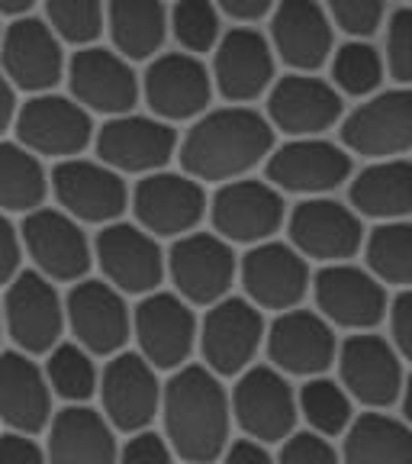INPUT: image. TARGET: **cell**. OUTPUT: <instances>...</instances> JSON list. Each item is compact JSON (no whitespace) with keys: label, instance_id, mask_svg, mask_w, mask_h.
<instances>
[{"label":"cell","instance_id":"1","mask_svg":"<svg viewBox=\"0 0 412 464\" xmlns=\"http://www.w3.org/2000/svg\"><path fill=\"white\" fill-rule=\"evenodd\" d=\"M274 152V126L258 110L232 103V107L200 113L187 136L177 142V159L196 181L225 184L245 178L252 168L268 161Z\"/></svg>","mask_w":412,"mask_h":464},{"label":"cell","instance_id":"2","mask_svg":"<svg viewBox=\"0 0 412 464\" xmlns=\"http://www.w3.org/2000/svg\"><path fill=\"white\" fill-rule=\"evenodd\" d=\"M161 420L174 455L184 461H216L229 449L232 397L206 364H181L161 387Z\"/></svg>","mask_w":412,"mask_h":464},{"label":"cell","instance_id":"3","mask_svg":"<svg viewBox=\"0 0 412 464\" xmlns=\"http://www.w3.org/2000/svg\"><path fill=\"white\" fill-rule=\"evenodd\" d=\"M168 275L187 304L213 306L229 297L232 281L239 275V258L232 242L219 232H184L168 252Z\"/></svg>","mask_w":412,"mask_h":464},{"label":"cell","instance_id":"4","mask_svg":"<svg viewBox=\"0 0 412 464\" xmlns=\"http://www.w3.org/2000/svg\"><path fill=\"white\" fill-rule=\"evenodd\" d=\"M14 130L29 152L45 159H74L94 139L91 110L81 107L74 97L52 94V91L33 94L16 110Z\"/></svg>","mask_w":412,"mask_h":464},{"label":"cell","instance_id":"5","mask_svg":"<svg viewBox=\"0 0 412 464\" xmlns=\"http://www.w3.org/2000/svg\"><path fill=\"white\" fill-rule=\"evenodd\" d=\"M49 188L58 207L72 213L81 223H113L129 207V188L123 174L103 161L87 159H58L49 174Z\"/></svg>","mask_w":412,"mask_h":464},{"label":"cell","instance_id":"6","mask_svg":"<svg viewBox=\"0 0 412 464\" xmlns=\"http://www.w3.org/2000/svg\"><path fill=\"white\" fill-rule=\"evenodd\" d=\"M206 194L200 181L187 171H149L132 190V213L139 226L158 239H177L184 232H194L206 217Z\"/></svg>","mask_w":412,"mask_h":464},{"label":"cell","instance_id":"7","mask_svg":"<svg viewBox=\"0 0 412 464\" xmlns=\"http://www.w3.org/2000/svg\"><path fill=\"white\" fill-rule=\"evenodd\" d=\"M4 326L26 355H45L65 329V304L52 277L43 271H20L4 294Z\"/></svg>","mask_w":412,"mask_h":464},{"label":"cell","instance_id":"8","mask_svg":"<svg viewBox=\"0 0 412 464\" xmlns=\"http://www.w3.org/2000/svg\"><path fill=\"white\" fill-rule=\"evenodd\" d=\"M341 145L361 159H399L412 149V84L358 103L341 120Z\"/></svg>","mask_w":412,"mask_h":464},{"label":"cell","instance_id":"9","mask_svg":"<svg viewBox=\"0 0 412 464\" xmlns=\"http://www.w3.org/2000/svg\"><path fill=\"white\" fill-rule=\"evenodd\" d=\"M297 416L300 400L283 371L252 368V364L242 371L239 384L232 387V420L239 422L242 432L264 445H274L297 429Z\"/></svg>","mask_w":412,"mask_h":464},{"label":"cell","instance_id":"10","mask_svg":"<svg viewBox=\"0 0 412 464\" xmlns=\"http://www.w3.org/2000/svg\"><path fill=\"white\" fill-rule=\"evenodd\" d=\"M290 246L312 261H348L364 246L361 213L355 207L332 200L329 194L306 197L287 217Z\"/></svg>","mask_w":412,"mask_h":464},{"label":"cell","instance_id":"11","mask_svg":"<svg viewBox=\"0 0 412 464\" xmlns=\"http://www.w3.org/2000/svg\"><path fill=\"white\" fill-rule=\"evenodd\" d=\"M97 159L120 174H149L177 155V132L161 116L120 113L94 132Z\"/></svg>","mask_w":412,"mask_h":464},{"label":"cell","instance_id":"12","mask_svg":"<svg viewBox=\"0 0 412 464\" xmlns=\"http://www.w3.org/2000/svg\"><path fill=\"white\" fill-rule=\"evenodd\" d=\"M351 178V152L319 136H293L268 155V181L283 194H332Z\"/></svg>","mask_w":412,"mask_h":464},{"label":"cell","instance_id":"13","mask_svg":"<svg viewBox=\"0 0 412 464\" xmlns=\"http://www.w3.org/2000/svg\"><path fill=\"white\" fill-rule=\"evenodd\" d=\"M132 333H136L139 352L158 371H174L187 364L200 329L190 304L181 294H142L139 306L132 310Z\"/></svg>","mask_w":412,"mask_h":464},{"label":"cell","instance_id":"14","mask_svg":"<svg viewBox=\"0 0 412 464\" xmlns=\"http://www.w3.org/2000/svg\"><path fill=\"white\" fill-rule=\"evenodd\" d=\"M20 239L33 265L52 281H81L91 271L94 248L81 229V219L72 213L49 207L29 210L20 226Z\"/></svg>","mask_w":412,"mask_h":464},{"label":"cell","instance_id":"15","mask_svg":"<svg viewBox=\"0 0 412 464\" xmlns=\"http://www.w3.org/2000/svg\"><path fill=\"white\" fill-rule=\"evenodd\" d=\"M94 258L103 277L123 294H152L168 271L158 236L132 223H107L94 239Z\"/></svg>","mask_w":412,"mask_h":464},{"label":"cell","instance_id":"16","mask_svg":"<svg viewBox=\"0 0 412 464\" xmlns=\"http://www.w3.org/2000/svg\"><path fill=\"white\" fill-rule=\"evenodd\" d=\"M0 68L10 78V84L26 94L52 91L65 78L62 36L39 16H16L0 39Z\"/></svg>","mask_w":412,"mask_h":464},{"label":"cell","instance_id":"17","mask_svg":"<svg viewBox=\"0 0 412 464\" xmlns=\"http://www.w3.org/2000/svg\"><path fill=\"white\" fill-rule=\"evenodd\" d=\"M264 333L268 329H264L261 306H254L248 297L216 300L200 323L203 362L216 374H242L258 355Z\"/></svg>","mask_w":412,"mask_h":464},{"label":"cell","instance_id":"18","mask_svg":"<svg viewBox=\"0 0 412 464\" xmlns=\"http://www.w3.org/2000/svg\"><path fill=\"white\" fill-rule=\"evenodd\" d=\"M264 342H268L271 364L293 377L326 374L339 358L332 323L322 313L300 310V306L277 313V319L264 333Z\"/></svg>","mask_w":412,"mask_h":464},{"label":"cell","instance_id":"19","mask_svg":"<svg viewBox=\"0 0 412 464\" xmlns=\"http://www.w3.org/2000/svg\"><path fill=\"white\" fill-rule=\"evenodd\" d=\"M210 219L213 229L229 242L242 246L264 242L287 219L283 190H277L271 181H252V178L225 181L210 200Z\"/></svg>","mask_w":412,"mask_h":464},{"label":"cell","instance_id":"20","mask_svg":"<svg viewBox=\"0 0 412 464\" xmlns=\"http://www.w3.org/2000/svg\"><path fill=\"white\" fill-rule=\"evenodd\" d=\"M312 297L319 313L341 329H374L387 316V290L374 271H361L348 261H332L312 277Z\"/></svg>","mask_w":412,"mask_h":464},{"label":"cell","instance_id":"21","mask_svg":"<svg viewBox=\"0 0 412 464\" xmlns=\"http://www.w3.org/2000/svg\"><path fill=\"white\" fill-rule=\"evenodd\" d=\"M103 413L120 432H139L152 426L161 413V384L155 368L142 352H116L101 374Z\"/></svg>","mask_w":412,"mask_h":464},{"label":"cell","instance_id":"22","mask_svg":"<svg viewBox=\"0 0 412 464\" xmlns=\"http://www.w3.org/2000/svg\"><path fill=\"white\" fill-rule=\"evenodd\" d=\"M335 364H339L345 391L370 410H384V406L397 403L403 393L406 377L397 345L387 342L384 335H374L370 329L341 342Z\"/></svg>","mask_w":412,"mask_h":464},{"label":"cell","instance_id":"23","mask_svg":"<svg viewBox=\"0 0 412 464\" xmlns=\"http://www.w3.org/2000/svg\"><path fill=\"white\" fill-rule=\"evenodd\" d=\"M239 277L248 300L261 310H290L310 294L306 255L283 242H254L239 261Z\"/></svg>","mask_w":412,"mask_h":464},{"label":"cell","instance_id":"24","mask_svg":"<svg viewBox=\"0 0 412 464\" xmlns=\"http://www.w3.org/2000/svg\"><path fill=\"white\" fill-rule=\"evenodd\" d=\"M65 319L74 339L91 355H116L123 352L132 333L129 306L123 300V290L110 281H74L65 297Z\"/></svg>","mask_w":412,"mask_h":464},{"label":"cell","instance_id":"25","mask_svg":"<svg viewBox=\"0 0 412 464\" xmlns=\"http://www.w3.org/2000/svg\"><path fill=\"white\" fill-rule=\"evenodd\" d=\"M142 94L149 110L168 123L194 120L210 107L213 72H206L194 52H168L145 68Z\"/></svg>","mask_w":412,"mask_h":464},{"label":"cell","instance_id":"26","mask_svg":"<svg viewBox=\"0 0 412 464\" xmlns=\"http://www.w3.org/2000/svg\"><path fill=\"white\" fill-rule=\"evenodd\" d=\"M68 87L81 107L103 116L129 113L142 91L129 58L101 45H81V52H74L68 62Z\"/></svg>","mask_w":412,"mask_h":464},{"label":"cell","instance_id":"27","mask_svg":"<svg viewBox=\"0 0 412 464\" xmlns=\"http://www.w3.org/2000/svg\"><path fill=\"white\" fill-rule=\"evenodd\" d=\"M341 91L312 72L283 74L268 87V120L287 136H322L341 120Z\"/></svg>","mask_w":412,"mask_h":464},{"label":"cell","instance_id":"28","mask_svg":"<svg viewBox=\"0 0 412 464\" xmlns=\"http://www.w3.org/2000/svg\"><path fill=\"white\" fill-rule=\"evenodd\" d=\"M213 84L232 103L258 101L274 84V45L248 26L223 33L213 49Z\"/></svg>","mask_w":412,"mask_h":464},{"label":"cell","instance_id":"29","mask_svg":"<svg viewBox=\"0 0 412 464\" xmlns=\"http://www.w3.org/2000/svg\"><path fill=\"white\" fill-rule=\"evenodd\" d=\"M271 45L293 72H316L332 58V16L316 0H281L271 10Z\"/></svg>","mask_w":412,"mask_h":464},{"label":"cell","instance_id":"30","mask_svg":"<svg viewBox=\"0 0 412 464\" xmlns=\"http://www.w3.org/2000/svg\"><path fill=\"white\" fill-rule=\"evenodd\" d=\"M52 420V384L26 352H0V422L39 435Z\"/></svg>","mask_w":412,"mask_h":464},{"label":"cell","instance_id":"31","mask_svg":"<svg viewBox=\"0 0 412 464\" xmlns=\"http://www.w3.org/2000/svg\"><path fill=\"white\" fill-rule=\"evenodd\" d=\"M45 455L58 464H110L120 458L113 422L84 403H68L45 426Z\"/></svg>","mask_w":412,"mask_h":464},{"label":"cell","instance_id":"32","mask_svg":"<svg viewBox=\"0 0 412 464\" xmlns=\"http://www.w3.org/2000/svg\"><path fill=\"white\" fill-rule=\"evenodd\" d=\"M348 200L368 219H406L412 213V161L374 159L351 178Z\"/></svg>","mask_w":412,"mask_h":464},{"label":"cell","instance_id":"33","mask_svg":"<svg viewBox=\"0 0 412 464\" xmlns=\"http://www.w3.org/2000/svg\"><path fill=\"white\" fill-rule=\"evenodd\" d=\"M107 29L120 55L129 62H145L165 45L171 14L161 0H110Z\"/></svg>","mask_w":412,"mask_h":464},{"label":"cell","instance_id":"34","mask_svg":"<svg viewBox=\"0 0 412 464\" xmlns=\"http://www.w3.org/2000/svg\"><path fill=\"white\" fill-rule=\"evenodd\" d=\"M341 455L351 464H409L412 426L387 413H364L351 420L341 439Z\"/></svg>","mask_w":412,"mask_h":464},{"label":"cell","instance_id":"35","mask_svg":"<svg viewBox=\"0 0 412 464\" xmlns=\"http://www.w3.org/2000/svg\"><path fill=\"white\" fill-rule=\"evenodd\" d=\"M49 194V174L36 152L23 142H0V210L29 213L43 207Z\"/></svg>","mask_w":412,"mask_h":464},{"label":"cell","instance_id":"36","mask_svg":"<svg viewBox=\"0 0 412 464\" xmlns=\"http://www.w3.org/2000/svg\"><path fill=\"white\" fill-rule=\"evenodd\" d=\"M368 268L384 284L412 287V223L406 219H384L364 239Z\"/></svg>","mask_w":412,"mask_h":464},{"label":"cell","instance_id":"37","mask_svg":"<svg viewBox=\"0 0 412 464\" xmlns=\"http://www.w3.org/2000/svg\"><path fill=\"white\" fill-rule=\"evenodd\" d=\"M297 400H300V416L306 420V426L329 435V439L345 435V429L355 420V410H351L355 397L345 391L341 381H329L326 374L310 377L303 384V391L297 393Z\"/></svg>","mask_w":412,"mask_h":464},{"label":"cell","instance_id":"38","mask_svg":"<svg viewBox=\"0 0 412 464\" xmlns=\"http://www.w3.org/2000/svg\"><path fill=\"white\" fill-rule=\"evenodd\" d=\"M45 377H49L52 393L68 403H87L101 387L94 355L81 342H65V345L58 342L45 362Z\"/></svg>","mask_w":412,"mask_h":464},{"label":"cell","instance_id":"39","mask_svg":"<svg viewBox=\"0 0 412 464\" xmlns=\"http://www.w3.org/2000/svg\"><path fill=\"white\" fill-rule=\"evenodd\" d=\"M387 72L384 55L364 39H351L332 55V84L348 97H370Z\"/></svg>","mask_w":412,"mask_h":464},{"label":"cell","instance_id":"40","mask_svg":"<svg viewBox=\"0 0 412 464\" xmlns=\"http://www.w3.org/2000/svg\"><path fill=\"white\" fill-rule=\"evenodd\" d=\"M219 14L223 10L216 7V0H177L171 10V33L181 43V49L194 55L216 49L223 36Z\"/></svg>","mask_w":412,"mask_h":464},{"label":"cell","instance_id":"41","mask_svg":"<svg viewBox=\"0 0 412 464\" xmlns=\"http://www.w3.org/2000/svg\"><path fill=\"white\" fill-rule=\"evenodd\" d=\"M49 26L62 43L91 45L103 33V4L101 0H43Z\"/></svg>","mask_w":412,"mask_h":464},{"label":"cell","instance_id":"42","mask_svg":"<svg viewBox=\"0 0 412 464\" xmlns=\"http://www.w3.org/2000/svg\"><path fill=\"white\" fill-rule=\"evenodd\" d=\"M332 23L351 39H368L384 26L387 0H326Z\"/></svg>","mask_w":412,"mask_h":464},{"label":"cell","instance_id":"43","mask_svg":"<svg viewBox=\"0 0 412 464\" xmlns=\"http://www.w3.org/2000/svg\"><path fill=\"white\" fill-rule=\"evenodd\" d=\"M387 72L397 84H412V7H403L387 23Z\"/></svg>","mask_w":412,"mask_h":464},{"label":"cell","instance_id":"44","mask_svg":"<svg viewBox=\"0 0 412 464\" xmlns=\"http://www.w3.org/2000/svg\"><path fill=\"white\" fill-rule=\"evenodd\" d=\"M339 458L329 435L316 429H293L281 445V461L287 464H332Z\"/></svg>","mask_w":412,"mask_h":464},{"label":"cell","instance_id":"45","mask_svg":"<svg viewBox=\"0 0 412 464\" xmlns=\"http://www.w3.org/2000/svg\"><path fill=\"white\" fill-rule=\"evenodd\" d=\"M120 458L129 464H165L174 458V449L168 435H158L145 426L139 432H129V442L120 449Z\"/></svg>","mask_w":412,"mask_h":464},{"label":"cell","instance_id":"46","mask_svg":"<svg viewBox=\"0 0 412 464\" xmlns=\"http://www.w3.org/2000/svg\"><path fill=\"white\" fill-rule=\"evenodd\" d=\"M390 335L399 358L412 362V287H403L397 300L390 304Z\"/></svg>","mask_w":412,"mask_h":464},{"label":"cell","instance_id":"47","mask_svg":"<svg viewBox=\"0 0 412 464\" xmlns=\"http://www.w3.org/2000/svg\"><path fill=\"white\" fill-rule=\"evenodd\" d=\"M20 261H23L20 229H14L7 213L0 210V284H10L20 275Z\"/></svg>","mask_w":412,"mask_h":464},{"label":"cell","instance_id":"48","mask_svg":"<svg viewBox=\"0 0 412 464\" xmlns=\"http://www.w3.org/2000/svg\"><path fill=\"white\" fill-rule=\"evenodd\" d=\"M45 451L36 445V439L29 432H16L7 429L0 435V464H39Z\"/></svg>","mask_w":412,"mask_h":464},{"label":"cell","instance_id":"49","mask_svg":"<svg viewBox=\"0 0 412 464\" xmlns=\"http://www.w3.org/2000/svg\"><path fill=\"white\" fill-rule=\"evenodd\" d=\"M216 7L223 10L225 16H232V20L254 23L274 10V0H216Z\"/></svg>","mask_w":412,"mask_h":464},{"label":"cell","instance_id":"50","mask_svg":"<svg viewBox=\"0 0 412 464\" xmlns=\"http://www.w3.org/2000/svg\"><path fill=\"white\" fill-rule=\"evenodd\" d=\"M223 458L229 464H268L271 451L264 449V442H258V439L245 435V439H239V442H232L229 449H225Z\"/></svg>","mask_w":412,"mask_h":464},{"label":"cell","instance_id":"51","mask_svg":"<svg viewBox=\"0 0 412 464\" xmlns=\"http://www.w3.org/2000/svg\"><path fill=\"white\" fill-rule=\"evenodd\" d=\"M14 120H16V94H14L10 78L4 74V68H0V136L14 126Z\"/></svg>","mask_w":412,"mask_h":464},{"label":"cell","instance_id":"52","mask_svg":"<svg viewBox=\"0 0 412 464\" xmlns=\"http://www.w3.org/2000/svg\"><path fill=\"white\" fill-rule=\"evenodd\" d=\"M36 7V0H0V14L7 16H23Z\"/></svg>","mask_w":412,"mask_h":464},{"label":"cell","instance_id":"53","mask_svg":"<svg viewBox=\"0 0 412 464\" xmlns=\"http://www.w3.org/2000/svg\"><path fill=\"white\" fill-rule=\"evenodd\" d=\"M399 403H403V420L412 426V374L403 381V393H399Z\"/></svg>","mask_w":412,"mask_h":464},{"label":"cell","instance_id":"54","mask_svg":"<svg viewBox=\"0 0 412 464\" xmlns=\"http://www.w3.org/2000/svg\"><path fill=\"white\" fill-rule=\"evenodd\" d=\"M4 329L7 326H4V304H0V339H4Z\"/></svg>","mask_w":412,"mask_h":464},{"label":"cell","instance_id":"55","mask_svg":"<svg viewBox=\"0 0 412 464\" xmlns=\"http://www.w3.org/2000/svg\"><path fill=\"white\" fill-rule=\"evenodd\" d=\"M0 39H4V29H0Z\"/></svg>","mask_w":412,"mask_h":464}]
</instances>
